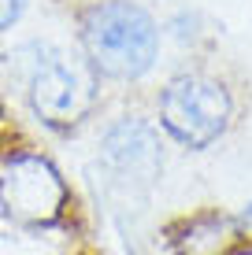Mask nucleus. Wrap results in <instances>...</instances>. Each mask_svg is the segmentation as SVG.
<instances>
[{
    "mask_svg": "<svg viewBox=\"0 0 252 255\" xmlns=\"http://www.w3.org/2000/svg\"><path fill=\"white\" fill-rule=\"evenodd\" d=\"M22 67V93L33 119L52 133H74L97 111L100 78L82 59V52H67L56 45H30Z\"/></svg>",
    "mask_w": 252,
    "mask_h": 255,
    "instance_id": "nucleus-2",
    "label": "nucleus"
},
{
    "mask_svg": "<svg viewBox=\"0 0 252 255\" xmlns=\"http://www.w3.org/2000/svg\"><path fill=\"white\" fill-rule=\"evenodd\" d=\"M78 52L100 82H137L160 59V22L137 0H93L78 15Z\"/></svg>",
    "mask_w": 252,
    "mask_h": 255,
    "instance_id": "nucleus-1",
    "label": "nucleus"
},
{
    "mask_svg": "<svg viewBox=\"0 0 252 255\" xmlns=\"http://www.w3.org/2000/svg\"><path fill=\"white\" fill-rule=\"evenodd\" d=\"M26 7H30V0H0V37H4V33H11L15 26L22 22Z\"/></svg>",
    "mask_w": 252,
    "mask_h": 255,
    "instance_id": "nucleus-6",
    "label": "nucleus"
},
{
    "mask_svg": "<svg viewBox=\"0 0 252 255\" xmlns=\"http://www.w3.org/2000/svg\"><path fill=\"white\" fill-rule=\"evenodd\" d=\"M71 185L45 152L19 148L0 159V215L19 230L45 233L63 226Z\"/></svg>",
    "mask_w": 252,
    "mask_h": 255,
    "instance_id": "nucleus-3",
    "label": "nucleus"
},
{
    "mask_svg": "<svg viewBox=\"0 0 252 255\" xmlns=\"http://www.w3.org/2000/svg\"><path fill=\"white\" fill-rule=\"evenodd\" d=\"M100 166L126 192H145L163 174V140L160 126L145 115H119L100 133Z\"/></svg>",
    "mask_w": 252,
    "mask_h": 255,
    "instance_id": "nucleus-5",
    "label": "nucleus"
},
{
    "mask_svg": "<svg viewBox=\"0 0 252 255\" xmlns=\"http://www.w3.org/2000/svg\"><path fill=\"white\" fill-rule=\"evenodd\" d=\"M238 255H252V248H245V252H238Z\"/></svg>",
    "mask_w": 252,
    "mask_h": 255,
    "instance_id": "nucleus-8",
    "label": "nucleus"
},
{
    "mask_svg": "<svg viewBox=\"0 0 252 255\" xmlns=\"http://www.w3.org/2000/svg\"><path fill=\"white\" fill-rule=\"evenodd\" d=\"M160 129L186 152H204L227 133L234 119V100L219 78L208 74H175L156 96Z\"/></svg>",
    "mask_w": 252,
    "mask_h": 255,
    "instance_id": "nucleus-4",
    "label": "nucleus"
},
{
    "mask_svg": "<svg viewBox=\"0 0 252 255\" xmlns=\"http://www.w3.org/2000/svg\"><path fill=\"white\" fill-rule=\"evenodd\" d=\"M238 226H245V230L252 233V200L245 204V211H241V215H238Z\"/></svg>",
    "mask_w": 252,
    "mask_h": 255,
    "instance_id": "nucleus-7",
    "label": "nucleus"
}]
</instances>
